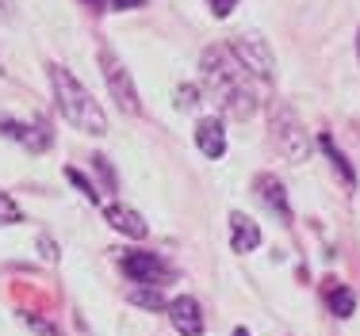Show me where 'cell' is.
Instances as JSON below:
<instances>
[{
	"label": "cell",
	"instance_id": "obj_1",
	"mask_svg": "<svg viewBox=\"0 0 360 336\" xmlns=\"http://www.w3.org/2000/svg\"><path fill=\"white\" fill-rule=\"evenodd\" d=\"M46 73H50V88H54L58 111L65 115V123H73L77 130H84V134H104L108 119H104V111H100V103L92 100V92L84 88L65 65H46Z\"/></svg>",
	"mask_w": 360,
	"mask_h": 336
},
{
	"label": "cell",
	"instance_id": "obj_2",
	"mask_svg": "<svg viewBox=\"0 0 360 336\" xmlns=\"http://www.w3.org/2000/svg\"><path fill=\"white\" fill-rule=\"evenodd\" d=\"M100 69H104V84H108L111 100H115V107L123 111V115H139V111H142V100H139V88H134L127 65L119 62L111 50H100Z\"/></svg>",
	"mask_w": 360,
	"mask_h": 336
},
{
	"label": "cell",
	"instance_id": "obj_3",
	"mask_svg": "<svg viewBox=\"0 0 360 336\" xmlns=\"http://www.w3.org/2000/svg\"><path fill=\"white\" fill-rule=\"evenodd\" d=\"M272 142H276V149L284 153L288 161H307L311 157V137H307V130H303V123H299L295 115L280 103L276 111H272Z\"/></svg>",
	"mask_w": 360,
	"mask_h": 336
},
{
	"label": "cell",
	"instance_id": "obj_4",
	"mask_svg": "<svg viewBox=\"0 0 360 336\" xmlns=\"http://www.w3.org/2000/svg\"><path fill=\"white\" fill-rule=\"evenodd\" d=\"M230 54H234V62L242 65L245 73L264 76V81L276 76V54H272V46L261 34H242V39H234L230 42Z\"/></svg>",
	"mask_w": 360,
	"mask_h": 336
},
{
	"label": "cell",
	"instance_id": "obj_5",
	"mask_svg": "<svg viewBox=\"0 0 360 336\" xmlns=\"http://www.w3.org/2000/svg\"><path fill=\"white\" fill-rule=\"evenodd\" d=\"M200 65H203V81H207V88L215 92V96H219V92H226V88H234V84H245V81H242V65L234 62L230 46H211V50H203Z\"/></svg>",
	"mask_w": 360,
	"mask_h": 336
},
{
	"label": "cell",
	"instance_id": "obj_6",
	"mask_svg": "<svg viewBox=\"0 0 360 336\" xmlns=\"http://www.w3.org/2000/svg\"><path fill=\"white\" fill-rule=\"evenodd\" d=\"M123 275L131 283H142V287H158L169 275V268H165V260L153 256V253H127L123 256Z\"/></svg>",
	"mask_w": 360,
	"mask_h": 336
},
{
	"label": "cell",
	"instance_id": "obj_7",
	"mask_svg": "<svg viewBox=\"0 0 360 336\" xmlns=\"http://www.w3.org/2000/svg\"><path fill=\"white\" fill-rule=\"evenodd\" d=\"M169 321H173V329L180 336H203V309H200V302H195L192 295L173 298V306H169Z\"/></svg>",
	"mask_w": 360,
	"mask_h": 336
},
{
	"label": "cell",
	"instance_id": "obj_8",
	"mask_svg": "<svg viewBox=\"0 0 360 336\" xmlns=\"http://www.w3.org/2000/svg\"><path fill=\"white\" fill-rule=\"evenodd\" d=\"M104 218H108V226H111V229H119L123 237L142 241L146 234H150V226H146L142 214H139V210H131V206H123V203H108V206H104Z\"/></svg>",
	"mask_w": 360,
	"mask_h": 336
},
{
	"label": "cell",
	"instance_id": "obj_9",
	"mask_svg": "<svg viewBox=\"0 0 360 336\" xmlns=\"http://www.w3.org/2000/svg\"><path fill=\"white\" fill-rule=\"evenodd\" d=\"M195 145L203 149V157L219 161L226 153V130H222V119H200L195 126Z\"/></svg>",
	"mask_w": 360,
	"mask_h": 336
},
{
	"label": "cell",
	"instance_id": "obj_10",
	"mask_svg": "<svg viewBox=\"0 0 360 336\" xmlns=\"http://www.w3.org/2000/svg\"><path fill=\"white\" fill-rule=\"evenodd\" d=\"M230 245H234V253H253L261 245V229H257V222L250 214H242V210L230 214Z\"/></svg>",
	"mask_w": 360,
	"mask_h": 336
},
{
	"label": "cell",
	"instance_id": "obj_11",
	"mask_svg": "<svg viewBox=\"0 0 360 336\" xmlns=\"http://www.w3.org/2000/svg\"><path fill=\"white\" fill-rule=\"evenodd\" d=\"M253 187H257V199H261L264 206H272V210H276L280 218L288 222V195H284V184H280L272 172H261V176L253 180Z\"/></svg>",
	"mask_w": 360,
	"mask_h": 336
},
{
	"label": "cell",
	"instance_id": "obj_12",
	"mask_svg": "<svg viewBox=\"0 0 360 336\" xmlns=\"http://www.w3.org/2000/svg\"><path fill=\"white\" fill-rule=\"evenodd\" d=\"M219 103H222V111L234 115V119H250L257 111V96H253L250 84H234V88L219 92Z\"/></svg>",
	"mask_w": 360,
	"mask_h": 336
},
{
	"label": "cell",
	"instance_id": "obj_13",
	"mask_svg": "<svg viewBox=\"0 0 360 336\" xmlns=\"http://www.w3.org/2000/svg\"><path fill=\"white\" fill-rule=\"evenodd\" d=\"M0 134L12 137V142H23L27 149H35V153L50 149V142H54L46 126H23V123H0Z\"/></svg>",
	"mask_w": 360,
	"mask_h": 336
},
{
	"label": "cell",
	"instance_id": "obj_14",
	"mask_svg": "<svg viewBox=\"0 0 360 336\" xmlns=\"http://www.w3.org/2000/svg\"><path fill=\"white\" fill-rule=\"evenodd\" d=\"M319 145L326 149V157H330V165L338 168V176L345 180L349 187H356V172H353V165H349V157H345V153L338 149V142H333L330 134H322V137H319Z\"/></svg>",
	"mask_w": 360,
	"mask_h": 336
},
{
	"label": "cell",
	"instance_id": "obj_15",
	"mask_svg": "<svg viewBox=\"0 0 360 336\" xmlns=\"http://www.w3.org/2000/svg\"><path fill=\"white\" fill-rule=\"evenodd\" d=\"M330 309H333L338 317H353V314H356V298H353V290L341 287V283H338V287H330Z\"/></svg>",
	"mask_w": 360,
	"mask_h": 336
},
{
	"label": "cell",
	"instance_id": "obj_16",
	"mask_svg": "<svg viewBox=\"0 0 360 336\" xmlns=\"http://www.w3.org/2000/svg\"><path fill=\"white\" fill-rule=\"evenodd\" d=\"M127 298H131L134 306H146V309H165V298H161L153 287H131Z\"/></svg>",
	"mask_w": 360,
	"mask_h": 336
},
{
	"label": "cell",
	"instance_id": "obj_17",
	"mask_svg": "<svg viewBox=\"0 0 360 336\" xmlns=\"http://www.w3.org/2000/svg\"><path fill=\"white\" fill-rule=\"evenodd\" d=\"M15 222H23L20 203H15L12 195H4V191H0V226H15Z\"/></svg>",
	"mask_w": 360,
	"mask_h": 336
},
{
	"label": "cell",
	"instance_id": "obj_18",
	"mask_svg": "<svg viewBox=\"0 0 360 336\" xmlns=\"http://www.w3.org/2000/svg\"><path fill=\"white\" fill-rule=\"evenodd\" d=\"M65 180H70V184H73V187H77V191H81L89 203H96V199H100V191H92V184H89V180H84L77 168H65Z\"/></svg>",
	"mask_w": 360,
	"mask_h": 336
},
{
	"label": "cell",
	"instance_id": "obj_19",
	"mask_svg": "<svg viewBox=\"0 0 360 336\" xmlns=\"http://www.w3.org/2000/svg\"><path fill=\"white\" fill-rule=\"evenodd\" d=\"M23 321H27V329L35 332V336H62V332H58L50 321H42L39 314H23Z\"/></svg>",
	"mask_w": 360,
	"mask_h": 336
},
{
	"label": "cell",
	"instance_id": "obj_20",
	"mask_svg": "<svg viewBox=\"0 0 360 336\" xmlns=\"http://www.w3.org/2000/svg\"><path fill=\"white\" fill-rule=\"evenodd\" d=\"M92 165H96V172H100V180H104L108 187H115V172L108 168V157H100V153H96V157H92Z\"/></svg>",
	"mask_w": 360,
	"mask_h": 336
},
{
	"label": "cell",
	"instance_id": "obj_21",
	"mask_svg": "<svg viewBox=\"0 0 360 336\" xmlns=\"http://www.w3.org/2000/svg\"><path fill=\"white\" fill-rule=\"evenodd\" d=\"M207 8H211V12L219 15V20H226V15H230V12H234V8H238V0H207Z\"/></svg>",
	"mask_w": 360,
	"mask_h": 336
},
{
	"label": "cell",
	"instance_id": "obj_22",
	"mask_svg": "<svg viewBox=\"0 0 360 336\" xmlns=\"http://www.w3.org/2000/svg\"><path fill=\"white\" fill-rule=\"evenodd\" d=\"M192 103H195V88H192V84H184V88H176V107H180V111H188Z\"/></svg>",
	"mask_w": 360,
	"mask_h": 336
},
{
	"label": "cell",
	"instance_id": "obj_23",
	"mask_svg": "<svg viewBox=\"0 0 360 336\" xmlns=\"http://www.w3.org/2000/svg\"><path fill=\"white\" fill-rule=\"evenodd\" d=\"M39 248H42V260H58V245L50 237H39Z\"/></svg>",
	"mask_w": 360,
	"mask_h": 336
},
{
	"label": "cell",
	"instance_id": "obj_24",
	"mask_svg": "<svg viewBox=\"0 0 360 336\" xmlns=\"http://www.w3.org/2000/svg\"><path fill=\"white\" fill-rule=\"evenodd\" d=\"M111 8H119V12H131V8H142V0H111Z\"/></svg>",
	"mask_w": 360,
	"mask_h": 336
},
{
	"label": "cell",
	"instance_id": "obj_25",
	"mask_svg": "<svg viewBox=\"0 0 360 336\" xmlns=\"http://www.w3.org/2000/svg\"><path fill=\"white\" fill-rule=\"evenodd\" d=\"M12 20V0H0V23Z\"/></svg>",
	"mask_w": 360,
	"mask_h": 336
},
{
	"label": "cell",
	"instance_id": "obj_26",
	"mask_svg": "<svg viewBox=\"0 0 360 336\" xmlns=\"http://www.w3.org/2000/svg\"><path fill=\"white\" fill-rule=\"evenodd\" d=\"M234 336H250V332H245V329H234Z\"/></svg>",
	"mask_w": 360,
	"mask_h": 336
},
{
	"label": "cell",
	"instance_id": "obj_27",
	"mask_svg": "<svg viewBox=\"0 0 360 336\" xmlns=\"http://www.w3.org/2000/svg\"><path fill=\"white\" fill-rule=\"evenodd\" d=\"M92 4H100V0H92Z\"/></svg>",
	"mask_w": 360,
	"mask_h": 336
},
{
	"label": "cell",
	"instance_id": "obj_28",
	"mask_svg": "<svg viewBox=\"0 0 360 336\" xmlns=\"http://www.w3.org/2000/svg\"><path fill=\"white\" fill-rule=\"evenodd\" d=\"M0 73H4V69H0Z\"/></svg>",
	"mask_w": 360,
	"mask_h": 336
}]
</instances>
